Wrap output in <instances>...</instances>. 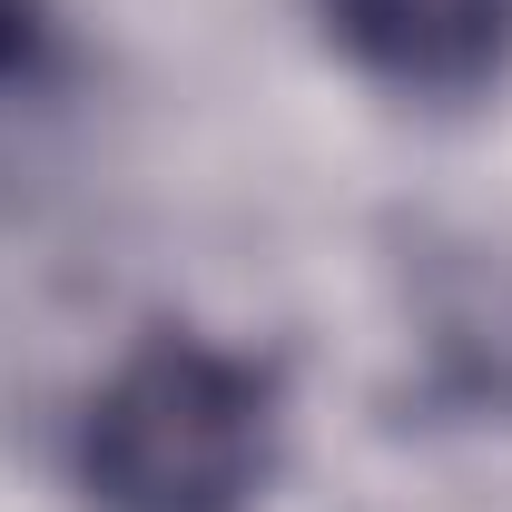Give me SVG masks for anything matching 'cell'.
I'll use <instances>...</instances> for the list:
<instances>
[{
	"label": "cell",
	"instance_id": "cell-1",
	"mask_svg": "<svg viewBox=\"0 0 512 512\" xmlns=\"http://www.w3.org/2000/svg\"><path fill=\"white\" fill-rule=\"evenodd\" d=\"M276 404V365L188 325H148L79 414V493L99 512H256L286 424Z\"/></svg>",
	"mask_w": 512,
	"mask_h": 512
},
{
	"label": "cell",
	"instance_id": "cell-2",
	"mask_svg": "<svg viewBox=\"0 0 512 512\" xmlns=\"http://www.w3.org/2000/svg\"><path fill=\"white\" fill-rule=\"evenodd\" d=\"M325 40L404 99H483L512 60V0H316Z\"/></svg>",
	"mask_w": 512,
	"mask_h": 512
},
{
	"label": "cell",
	"instance_id": "cell-3",
	"mask_svg": "<svg viewBox=\"0 0 512 512\" xmlns=\"http://www.w3.org/2000/svg\"><path fill=\"white\" fill-rule=\"evenodd\" d=\"M60 69V20L50 0H0V89H40Z\"/></svg>",
	"mask_w": 512,
	"mask_h": 512
}]
</instances>
